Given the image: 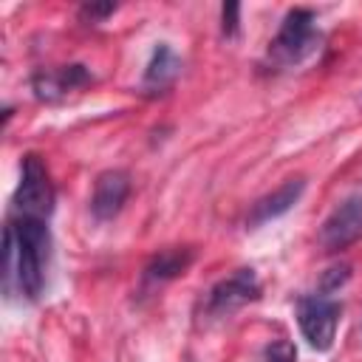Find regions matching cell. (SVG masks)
Instances as JSON below:
<instances>
[{
	"mask_svg": "<svg viewBox=\"0 0 362 362\" xmlns=\"http://www.w3.org/2000/svg\"><path fill=\"white\" fill-rule=\"evenodd\" d=\"M51 260V229L45 218L8 215L3 235V288L37 300L45 288Z\"/></svg>",
	"mask_w": 362,
	"mask_h": 362,
	"instance_id": "cell-1",
	"label": "cell"
},
{
	"mask_svg": "<svg viewBox=\"0 0 362 362\" xmlns=\"http://www.w3.org/2000/svg\"><path fill=\"white\" fill-rule=\"evenodd\" d=\"M320 28H317V17L311 8H288L274 40L269 42V59L280 68H291L300 65L303 59H308L317 48H320Z\"/></svg>",
	"mask_w": 362,
	"mask_h": 362,
	"instance_id": "cell-2",
	"label": "cell"
},
{
	"mask_svg": "<svg viewBox=\"0 0 362 362\" xmlns=\"http://www.w3.org/2000/svg\"><path fill=\"white\" fill-rule=\"evenodd\" d=\"M339 320H342V305L331 294L317 291V294H303L297 300V325H300V334L320 354H325V351L334 348Z\"/></svg>",
	"mask_w": 362,
	"mask_h": 362,
	"instance_id": "cell-3",
	"label": "cell"
},
{
	"mask_svg": "<svg viewBox=\"0 0 362 362\" xmlns=\"http://www.w3.org/2000/svg\"><path fill=\"white\" fill-rule=\"evenodd\" d=\"M54 212V184L48 167L37 153H28L20 167V184L11 198V215L23 218H51Z\"/></svg>",
	"mask_w": 362,
	"mask_h": 362,
	"instance_id": "cell-4",
	"label": "cell"
},
{
	"mask_svg": "<svg viewBox=\"0 0 362 362\" xmlns=\"http://www.w3.org/2000/svg\"><path fill=\"white\" fill-rule=\"evenodd\" d=\"M257 297H260V280H257L255 269L243 266V269H235L229 277L218 280L206 291L204 314L212 320H221V317H229V314L240 311L243 305L255 303Z\"/></svg>",
	"mask_w": 362,
	"mask_h": 362,
	"instance_id": "cell-5",
	"label": "cell"
},
{
	"mask_svg": "<svg viewBox=\"0 0 362 362\" xmlns=\"http://www.w3.org/2000/svg\"><path fill=\"white\" fill-rule=\"evenodd\" d=\"M362 238V195L339 201L320 226V246L325 252H342Z\"/></svg>",
	"mask_w": 362,
	"mask_h": 362,
	"instance_id": "cell-6",
	"label": "cell"
},
{
	"mask_svg": "<svg viewBox=\"0 0 362 362\" xmlns=\"http://www.w3.org/2000/svg\"><path fill=\"white\" fill-rule=\"evenodd\" d=\"M90 71L79 62L71 65H59V68H42L31 76V90L37 99L42 102H57L62 96H68L71 90H79L90 82Z\"/></svg>",
	"mask_w": 362,
	"mask_h": 362,
	"instance_id": "cell-7",
	"label": "cell"
},
{
	"mask_svg": "<svg viewBox=\"0 0 362 362\" xmlns=\"http://www.w3.org/2000/svg\"><path fill=\"white\" fill-rule=\"evenodd\" d=\"M130 195V175L124 170H105L93 181L90 212L96 221H113Z\"/></svg>",
	"mask_w": 362,
	"mask_h": 362,
	"instance_id": "cell-8",
	"label": "cell"
},
{
	"mask_svg": "<svg viewBox=\"0 0 362 362\" xmlns=\"http://www.w3.org/2000/svg\"><path fill=\"white\" fill-rule=\"evenodd\" d=\"M303 192H305V178H300V175L297 178H286L277 189H272L269 195H263V198H257L252 204V209L246 215V226L249 229H257V226H263V223L286 215L303 198Z\"/></svg>",
	"mask_w": 362,
	"mask_h": 362,
	"instance_id": "cell-9",
	"label": "cell"
},
{
	"mask_svg": "<svg viewBox=\"0 0 362 362\" xmlns=\"http://www.w3.org/2000/svg\"><path fill=\"white\" fill-rule=\"evenodd\" d=\"M195 260V252L189 246H170V249H161L156 252L144 272H141V280L144 286H161V283H170L175 277H181Z\"/></svg>",
	"mask_w": 362,
	"mask_h": 362,
	"instance_id": "cell-10",
	"label": "cell"
},
{
	"mask_svg": "<svg viewBox=\"0 0 362 362\" xmlns=\"http://www.w3.org/2000/svg\"><path fill=\"white\" fill-rule=\"evenodd\" d=\"M181 74V59L178 54L170 48V42H158L150 54V62L144 68L141 76V90L147 93H164L167 88H173V82Z\"/></svg>",
	"mask_w": 362,
	"mask_h": 362,
	"instance_id": "cell-11",
	"label": "cell"
},
{
	"mask_svg": "<svg viewBox=\"0 0 362 362\" xmlns=\"http://www.w3.org/2000/svg\"><path fill=\"white\" fill-rule=\"evenodd\" d=\"M348 280H351V266H348V263H337V266H331V269L322 272L320 291H322V294H334V291H339Z\"/></svg>",
	"mask_w": 362,
	"mask_h": 362,
	"instance_id": "cell-12",
	"label": "cell"
},
{
	"mask_svg": "<svg viewBox=\"0 0 362 362\" xmlns=\"http://www.w3.org/2000/svg\"><path fill=\"white\" fill-rule=\"evenodd\" d=\"M266 362H297V348L288 339H272L263 351Z\"/></svg>",
	"mask_w": 362,
	"mask_h": 362,
	"instance_id": "cell-13",
	"label": "cell"
},
{
	"mask_svg": "<svg viewBox=\"0 0 362 362\" xmlns=\"http://www.w3.org/2000/svg\"><path fill=\"white\" fill-rule=\"evenodd\" d=\"M113 11H116V3H85L79 8V17L85 23H105Z\"/></svg>",
	"mask_w": 362,
	"mask_h": 362,
	"instance_id": "cell-14",
	"label": "cell"
},
{
	"mask_svg": "<svg viewBox=\"0 0 362 362\" xmlns=\"http://www.w3.org/2000/svg\"><path fill=\"white\" fill-rule=\"evenodd\" d=\"M238 14H240V6L238 3H223L221 6V31L223 37H235L238 34Z\"/></svg>",
	"mask_w": 362,
	"mask_h": 362,
	"instance_id": "cell-15",
	"label": "cell"
}]
</instances>
